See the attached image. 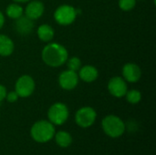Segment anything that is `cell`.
Instances as JSON below:
<instances>
[{"label": "cell", "mask_w": 156, "mask_h": 155, "mask_svg": "<svg viewBox=\"0 0 156 155\" xmlns=\"http://www.w3.org/2000/svg\"><path fill=\"white\" fill-rule=\"evenodd\" d=\"M67 49L58 43H50L42 50V59L49 67H59L68 60Z\"/></svg>", "instance_id": "obj_1"}, {"label": "cell", "mask_w": 156, "mask_h": 155, "mask_svg": "<svg viewBox=\"0 0 156 155\" xmlns=\"http://www.w3.org/2000/svg\"><path fill=\"white\" fill-rule=\"evenodd\" d=\"M56 133L55 125L49 121L41 120L33 124L30 129L31 138L39 143H45L54 138Z\"/></svg>", "instance_id": "obj_2"}, {"label": "cell", "mask_w": 156, "mask_h": 155, "mask_svg": "<svg viewBox=\"0 0 156 155\" xmlns=\"http://www.w3.org/2000/svg\"><path fill=\"white\" fill-rule=\"evenodd\" d=\"M101 128L107 136L115 139L121 137L124 133L126 126L120 117L115 115H108L103 118L101 122Z\"/></svg>", "instance_id": "obj_3"}, {"label": "cell", "mask_w": 156, "mask_h": 155, "mask_svg": "<svg viewBox=\"0 0 156 155\" xmlns=\"http://www.w3.org/2000/svg\"><path fill=\"white\" fill-rule=\"evenodd\" d=\"M69 112L67 105L61 102L54 103L48 111V121L54 124V125H62L64 124L68 118H69Z\"/></svg>", "instance_id": "obj_4"}, {"label": "cell", "mask_w": 156, "mask_h": 155, "mask_svg": "<svg viewBox=\"0 0 156 155\" xmlns=\"http://www.w3.org/2000/svg\"><path fill=\"white\" fill-rule=\"evenodd\" d=\"M78 15L77 9L69 5H62L57 8L54 14L55 20L62 26H68L73 23Z\"/></svg>", "instance_id": "obj_5"}, {"label": "cell", "mask_w": 156, "mask_h": 155, "mask_svg": "<svg viewBox=\"0 0 156 155\" xmlns=\"http://www.w3.org/2000/svg\"><path fill=\"white\" fill-rule=\"evenodd\" d=\"M97 113L91 107H83L78 110L75 115L76 123L81 128H89L95 122Z\"/></svg>", "instance_id": "obj_6"}, {"label": "cell", "mask_w": 156, "mask_h": 155, "mask_svg": "<svg viewBox=\"0 0 156 155\" xmlns=\"http://www.w3.org/2000/svg\"><path fill=\"white\" fill-rule=\"evenodd\" d=\"M34 90H35V81L28 75L21 76L16 80L15 85V91L17 93L18 97L21 98L29 97L34 92Z\"/></svg>", "instance_id": "obj_7"}, {"label": "cell", "mask_w": 156, "mask_h": 155, "mask_svg": "<svg viewBox=\"0 0 156 155\" xmlns=\"http://www.w3.org/2000/svg\"><path fill=\"white\" fill-rule=\"evenodd\" d=\"M58 83L59 86L66 90H71L79 83V76L77 72L72 70H65L62 73H60L58 77Z\"/></svg>", "instance_id": "obj_8"}, {"label": "cell", "mask_w": 156, "mask_h": 155, "mask_svg": "<svg viewBox=\"0 0 156 155\" xmlns=\"http://www.w3.org/2000/svg\"><path fill=\"white\" fill-rule=\"evenodd\" d=\"M108 90L112 96L116 98H122L125 96L128 87L123 79L120 77H114L110 79L108 83Z\"/></svg>", "instance_id": "obj_9"}, {"label": "cell", "mask_w": 156, "mask_h": 155, "mask_svg": "<svg viewBox=\"0 0 156 155\" xmlns=\"http://www.w3.org/2000/svg\"><path fill=\"white\" fill-rule=\"evenodd\" d=\"M122 75L124 77V80L129 82H137L142 76L141 69L138 65L134 63H127L122 68Z\"/></svg>", "instance_id": "obj_10"}, {"label": "cell", "mask_w": 156, "mask_h": 155, "mask_svg": "<svg viewBox=\"0 0 156 155\" xmlns=\"http://www.w3.org/2000/svg\"><path fill=\"white\" fill-rule=\"evenodd\" d=\"M44 13V5L39 1H32L26 7V16L35 20L39 18Z\"/></svg>", "instance_id": "obj_11"}, {"label": "cell", "mask_w": 156, "mask_h": 155, "mask_svg": "<svg viewBox=\"0 0 156 155\" xmlns=\"http://www.w3.org/2000/svg\"><path fill=\"white\" fill-rule=\"evenodd\" d=\"M15 27L16 30L21 34V35H27L29 34L33 27H34V24H33V20L27 17V16H20L16 19V22L15 23Z\"/></svg>", "instance_id": "obj_12"}, {"label": "cell", "mask_w": 156, "mask_h": 155, "mask_svg": "<svg viewBox=\"0 0 156 155\" xmlns=\"http://www.w3.org/2000/svg\"><path fill=\"white\" fill-rule=\"evenodd\" d=\"M99 76L97 69L90 65H86L80 69L79 77L85 82H92Z\"/></svg>", "instance_id": "obj_13"}, {"label": "cell", "mask_w": 156, "mask_h": 155, "mask_svg": "<svg viewBox=\"0 0 156 155\" xmlns=\"http://www.w3.org/2000/svg\"><path fill=\"white\" fill-rule=\"evenodd\" d=\"M14 51L13 41L5 35H0V55L3 57L9 56Z\"/></svg>", "instance_id": "obj_14"}, {"label": "cell", "mask_w": 156, "mask_h": 155, "mask_svg": "<svg viewBox=\"0 0 156 155\" xmlns=\"http://www.w3.org/2000/svg\"><path fill=\"white\" fill-rule=\"evenodd\" d=\"M56 143L61 148H67L72 143V137L70 133L65 131H59L54 135Z\"/></svg>", "instance_id": "obj_15"}, {"label": "cell", "mask_w": 156, "mask_h": 155, "mask_svg": "<svg viewBox=\"0 0 156 155\" xmlns=\"http://www.w3.org/2000/svg\"><path fill=\"white\" fill-rule=\"evenodd\" d=\"M37 36L39 37L40 40L44 41V42H48L50 41L53 37H54V30L53 28L48 26V25H41L38 28H37Z\"/></svg>", "instance_id": "obj_16"}, {"label": "cell", "mask_w": 156, "mask_h": 155, "mask_svg": "<svg viewBox=\"0 0 156 155\" xmlns=\"http://www.w3.org/2000/svg\"><path fill=\"white\" fill-rule=\"evenodd\" d=\"M23 12H24V10H23L22 6H20L17 4L9 5L5 10L7 16H9L10 18H13V19H17L18 17L23 16Z\"/></svg>", "instance_id": "obj_17"}, {"label": "cell", "mask_w": 156, "mask_h": 155, "mask_svg": "<svg viewBox=\"0 0 156 155\" xmlns=\"http://www.w3.org/2000/svg\"><path fill=\"white\" fill-rule=\"evenodd\" d=\"M125 96H126V100L131 104H137L142 100V94H141V92L139 90H127Z\"/></svg>", "instance_id": "obj_18"}, {"label": "cell", "mask_w": 156, "mask_h": 155, "mask_svg": "<svg viewBox=\"0 0 156 155\" xmlns=\"http://www.w3.org/2000/svg\"><path fill=\"white\" fill-rule=\"evenodd\" d=\"M80 67H81V61L79 58L73 57L68 60V69L77 72L78 70H80Z\"/></svg>", "instance_id": "obj_19"}, {"label": "cell", "mask_w": 156, "mask_h": 155, "mask_svg": "<svg viewBox=\"0 0 156 155\" xmlns=\"http://www.w3.org/2000/svg\"><path fill=\"white\" fill-rule=\"evenodd\" d=\"M136 5V0H119V6L123 11L132 10Z\"/></svg>", "instance_id": "obj_20"}, {"label": "cell", "mask_w": 156, "mask_h": 155, "mask_svg": "<svg viewBox=\"0 0 156 155\" xmlns=\"http://www.w3.org/2000/svg\"><path fill=\"white\" fill-rule=\"evenodd\" d=\"M5 99L8 102L10 103H13V102H16L18 99V95L16 91H11L9 93H6V96H5Z\"/></svg>", "instance_id": "obj_21"}, {"label": "cell", "mask_w": 156, "mask_h": 155, "mask_svg": "<svg viewBox=\"0 0 156 155\" xmlns=\"http://www.w3.org/2000/svg\"><path fill=\"white\" fill-rule=\"evenodd\" d=\"M6 89L5 86L3 85H0V103L5 99V96H6Z\"/></svg>", "instance_id": "obj_22"}, {"label": "cell", "mask_w": 156, "mask_h": 155, "mask_svg": "<svg viewBox=\"0 0 156 155\" xmlns=\"http://www.w3.org/2000/svg\"><path fill=\"white\" fill-rule=\"evenodd\" d=\"M4 23H5V17H4V16H3L2 12L0 11V28L3 26Z\"/></svg>", "instance_id": "obj_23"}, {"label": "cell", "mask_w": 156, "mask_h": 155, "mask_svg": "<svg viewBox=\"0 0 156 155\" xmlns=\"http://www.w3.org/2000/svg\"><path fill=\"white\" fill-rule=\"evenodd\" d=\"M14 1L18 2V3H23V2H27V1H28V0H14Z\"/></svg>", "instance_id": "obj_24"}]
</instances>
